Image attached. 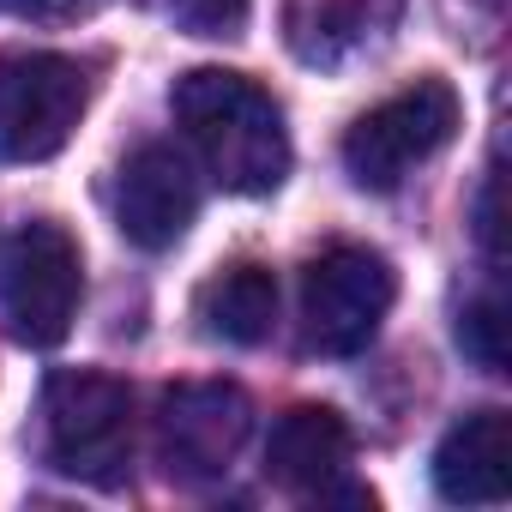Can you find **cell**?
<instances>
[{
  "mask_svg": "<svg viewBox=\"0 0 512 512\" xmlns=\"http://www.w3.org/2000/svg\"><path fill=\"white\" fill-rule=\"evenodd\" d=\"M434 488L452 506H500L512 488V428L506 410H476L434 446Z\"/></svg>",
  "mask_w": 512,
  "mask_h": 512,
  "instance_id": "30bf717a",
  "label": "cell"
},
{
  "mask_svg": "<svg viewBox=\"0 0 512 512\" xmlns=\"http://www.w3.org/2000/svg\"><path fill=\"white\" fill-rule=\"evenodd\" d=\"M476 235H482V247L500 260V169H488V181H482V199H476Z\"/></svg>",
  "mask_w": 512,
  "mask_h": 512,
  "instance_id": "9a60e30c",
  "label": "cell"
},
{
  "mask_svg": "<svg viewBox=\"0 0 512 512\" xmlns=\"http://www.w3.org/2000/svg\"><path fill=\"white\" fill-rule=\"evenodd\" d=\"M7 13H25V19H67L79 7H91V0H0Z\"/></svg>",
  "mask_w": 512,
  "mask_h": 512,
  "instance_id": "2e32d148",
  "label": "cell"
},
{
  "mask_svg": "<svg viewBox=\"0 0 512 512\" xmlns=\"http://www.w3.org/2000/svg\"><path fill=\"white\" fill-rule=\"evenodd\" d=\"M169 109H175L187 145L199 151L205 175L223 193L260 199V193L284 187L290 133H284V109L266 85H253L247 73H229V67H193L175 79Z\"/></svg>",
  "mask_w": 512,
  "mask_h": 512,
  "instance_id": "6da1fadb",
  "label": "cell"
},
{
  "mask_svg": "<svg viewBox=\"0 0 512 512\" xmlns=\"http://www.w3.org/2000/svg\"><path fill=\"white\" fill-rule=\"evenodd\" d=\"M350 422L332 404H296L290 416H278L272 440H266V476L290 494H332L338 476L350 470Z\"/></svg>",
  "mask_w": 512,
  "mask_h": 512,
  "instance_id": "9c48e42d",
  "label": "cell"
},
{
  "mask_svg": "<svg viewBox=\"0 0 512 512\" xmlns=\"http://www.w3.org/2000/svg\"><path fill=\"white\" fill-rule=\"evenodd\" d=\"M458 344H464V356H470L476 368L506 374V308H500L494 290L476 296V302H464V314H458Z\"/></svg>",
  "mask_w": 512,
  "mask_h": 512,
  "instance_id": "4fadbf2b",
  "label": "cell"
},
{
  "mask_svg": "<svg viewBox=\"0 0 512 512\" xmlns=\"http://www.w3.org/2000/svg\"><path fill=\"white\" fill-rule=\"evenodd\" d=\"M398 302V272L374 247H326L302 272V344L314 356H356Z\"/></svg>",
  "mask_w": 512,
  "mask_h": 512,
  "instance_id": "277c9868",
  "label": "cell"
},
{
  "mask_svg": "<svg viewBox=\"0 0 512 512\" xmlns=\"http://www.w3.org/2000/svg\"><path fill=\"white\" fill-rule=\"evenodd\" d=\"M253 434V398L229 380H187L163 392L157 410V458L169 482H211L235 464Z\"/></svg>",
  "mask_w": 512,
  "mask_h": 512,
  "instance_id": "52a82bcc",
  "label": "cell"
},
{
  "mask_svg": "<svg viewBox=\"0 0 512 512\" xmlns=\"http://www.w3.org/2000/svg\"><path fill=\"white\" fill-rule=\"evenodd\" d=\"M91 103V79L67 55H7L0 61V163L55 157Z\"/></svg>",
  "mask_w": 512,
  "mask_h": 512,
  "instance_id": "8992f818",
  "label": "cell"
},
{
  "mask_svg": "<svg viewBox=\"0 0 512 512\" xmlns=\"http://www.w3.org/2000/svg\"><path fill=\"white\" fill-rule=\"evenodd\" d=\"M85 296L79 241L61 223H19L0 235V314L7 332L31 350H49L73 332Z\"/></svg>",
  "mask_w": 512,
  "mask_h": 512,
  "instance_id": "3957f363",
  "label": "cell"
},
{
  "mask_svg": "<svg viewBox=\"0 0 512 512\" xmlns=\"http://www.w3.org/2000/svg\"><path fill=\"white\" fill-rule=\"evenodd\" d=\"M193 217H199V175H193V163L175 145H163V139L139 145L121 163V187H115L121 235L133 247H145V253H163V247H175L187 235Z\"/></svg>",
  "mask_w": 512,
  "mask_h": 512,
  "instance_id": "ba28073f",
  "label": "cell"
},
{
  "mask_svg": "<svg viewBox=\"0 0 512 512\" xmlns=\"http://www.w3.org/2000/svg\"><path fill=\"white\" fill-rule=\"evenodd\" d=\"M247 7H253V0H169V13L193 37H241Z\"/></svg>",
  "mask_w": 512,
  "mask_h": 512,
  "instance_id": "5bb4252c",
  "label": "cell"
},
{
  "mask_svg": "<svg viewBox=\"0 0 512 512\" xmlns=\"http://www.w3.org/2000/svg\"><path fill=\"white\" fill-rule=\"evenodd\" d=\"M37 452L49 470L85 488H121L133 476V392L97 368H61L37 404Z\"/></svg>",
  "mask_w": 512,
  "mask_h": 512,
  "instance_id": "7a4b0ae2",
  "label": "cell"
},
{
  "mask_svg": "<svg viewBox=\"0 0 512 512\" xmlns=\"http://www.w3.org/2000/svg\"><path fill=\"white\" fill-rule=\"evenodd\" d=\"M458 133V91L446 79H416L410 91L374 103L344 133V175L368 193H392L416 163L446 151Z\"/></svg>",
  "mask_w": 512,
  "mask_h": 512,
  "instance_id": "5b68a950",
  "label": "cell"
},
{
  "mask_svg": "<svg viewBox=\"0 0 512 512\" xmlns=\"http://www.w3.org/2000/svg\"><path fill=\"white\" fill-rule=\"evenodd\" d=\"M193 320L217 344H241V350L266 344L272 326H278V278H272V266L235 260L217 278H205L199 296H193Z\"/></svg>",
  "mask_w": 512,
  "mask_h": 512,
  "instance_id": "7c38bea8",
  "label": "cell"
},
{
  "mask_svg": "<svg viewBox=\"0 0 512 512\" xmlns=\"http://www.w3.org/2000/svg\"><path fill=\"white\" fill-rule=\"evenodd\" d=\"M404 0H284V37L308 67H338L374 49Z\"/></svg>",
  "mask_w": 512,
  "mask_h": 512,
  "instance_id": "8fae6325",
  "label": "cell"
}]
</instances>
